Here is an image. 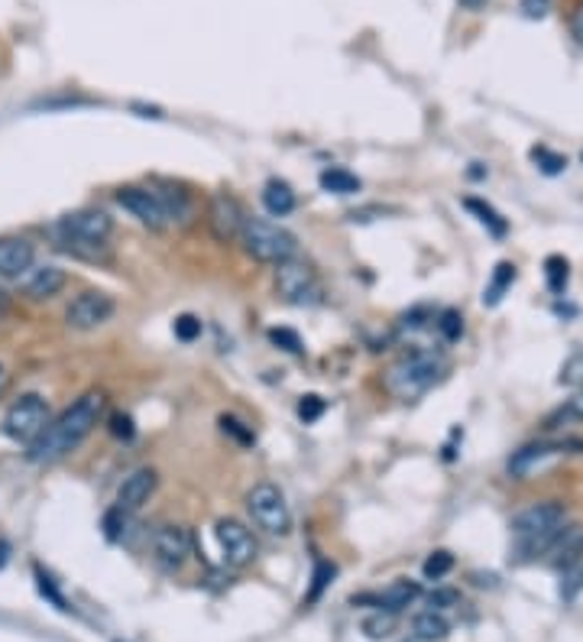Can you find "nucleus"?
Returning a JSON list of instances; mask_svg holds the SVG:
<instances>
[{
    "label": "nucleus",
    "instance_id": "1",
    "mask_svg": "<svg viewBox=\"0 0 583 642\" xmlns=\"http://www.w3.org/2000/svg\"><path fill=\"white\" fill-rule=\"evenodd\" d=\"M104 406H107V396L101 390L81 393L65 413L49 419L46 428L26 444V457L33 464H55V461L68 457L94 431V426L101 423Z\"/></svg>",
    "mask_w": 583,
    "mask_h": 642
},
{
    "label": "nucleus",
    "instance_id": "2",
    "mask_svg": "<svg viewBox=\"0 0 583 642\" xmlns=\"http://www.w3.org/2000/svg\"><path fill=\"white\" fill-rule=\"evenodd\" d=\"M565 526H568V506L558 500H545V503L522 509L512 519V539H516V552L522 555V562L542 558L555 545V539L565 532Z\"/></svg>",
    "mask_w": 583,
    "mask_h": 642
},
{
    "label": "nucleus",
    "instance_id": "3",
    "mask_svg": "<svg viewBox=\"0 0 583 642\" xmlns=\"http://www.w3.org/2000/svg\"><path fill=\"white\" fill-rule=\"evenodd\" d=\"M117 205L130 212L143 227L150 230H166L176 221H189V199L173 189H156V186H124L117 189Z\"/></svg>",
    "mask_w": 583,
    "mask_h": 642
},
{
    "label": "nucleus",
    "instance_id": "4",
    "mask_svg": "<svg viewBox=\"0 0 583 642\" xmlns=\"http://www.w3.org/2000/svg\"><path fill=\"white\" fill-rule=\"evenodd\" d=\"M55 240L62 250L85 256V260H98L107 253V240L114 234V221L98 209H81V212L62 214L52 227Z\"/></svg>",
    "mask_w": 583,
    "mask_h": 642
},
{
    "label": "nucleus",
    "instance_id": "5",
    "mask_svg": "<svg viewBox=\"0 0 583 642\" xmlns=\"http://www.w3.org/2000/svg\"><path fill=\"white\" fill-rule=\"evenodd\" d=\"M444 357L431 354V351H411L402 361H395L386 374L389 396L402 400V403H415L421 400L428 390H434L444 380Z\"/></svg>",
    "mask_w": 583,
    "mask_h": 642
},
{
    "label": "nucleus",
    "instance_id": "6",
    "mask_svg": "<svg viewBox=\"0 0 583 642\" xmlns=\"http://www.w3.org/2000/svg\"><path fill=\"white\" fill-rule=\"evenodd\" d=\"M240 243L243 250L259 260V263H286V260H295L299 256V240L292 230L266 221V217H246L243 230H240Z\"/></svg>",
    "mask_w": 583,
    "mask_h": 642
},
{
    "label": "nucleus",
    "instance_id": "7",
    "mask_svg": "<svg viewBox=\"0 0 583 642\" xmlns=\"http://www.w3.org/2000/svg\"><path fill=\"white\" fill-rule=\"evenodd\" d=\"M581 448V438H545V441H532V444H522V448L509 457L506 470H509V477H516V480H529V477L548 470L552 464H558L561 457L578 454Z\"/></svg>",
    "mask_w": 583,
    "mask_h": 642
},
{
    "label": "nucleus",
    "instance_id": "8",
    "mask_svg": "<svg viewBox=\"0 0 583 642\" xmlns=\"http://www.w3.org/2000/svg\"><path fill=\"white\" fill-rule=\"evenodd\" d=\"M246 509L259 529L269 536H289L292 532V509L286 503V493L276 483H256L246 493Z\"/></svg>",
    "mask_w": 583,
    "mask_h": 642
},
{
    "label": "nucleus",
    "instance_id": "9",
    "mask_svg": "<svg viewBox=\"0 0 583 642\" xmlns=\"http://www.w3.org/2000/svg\"><path fill=\"white\" fill-rule=\"evenodd\" d=\"M276 292L292 305H318L325 299L318 273L308 263H302L299 256L276 266Z\"/></svg>",
    "mask_w": 583,
    "mask_h": 642
},
{
    "label": "nucleus",
    "instance_id": "10",
    "mask_svg": "<svg viewBox=\"0 0 583 642\" xmlns=\"http://www.w3.org/2000/svg\"><path fill=\"white\" fill-rule=\"evenodd\" d=\"M46 423H49V403L39 393H23L3 413V435L10 441L29 444L46 428Z\"/></svg>",
    "mask_w": 583,
    "mask_h": 642
},
{
    "label": "nucleus",
    "instance_id": "11",
    "mask_svg": "<svg viewBox=\"0 0 583 642\" xmlns=\"http://www.w3.org/2000/svg\"><path fill=\"white\" fill-rule=\"evenodd\" d=\"M114 312H117V305L107 292L88 289V292L75 295L72 305L65 309V325L75 331H94V328L107 325L114 318Z\"/></svg>",
    "mask_w": 583,
    "mask_h": 642
},
{
    "label": "nucleus",
    "instance_id": "12",
    "mask_svg": "<svg viewBox=\"0 0 583 642\" xmlns=\"http://www.w3.org/2000/svg\"><path fill=\"white\" fill-rule=\"evenodd\" d=\"M214 539L220 545V555L230 568H246L256 558V539L253 532L240 523V519H217L214 526Z\"/></svg>",
    "mask_w": 583,
    "mask_h": 642
},
{
    "label": "nucleus",
    "instance_id": "13",
    "mask_svg": "<svg viewBox=\"0 0 583 642\" xmlns=\"http://www.w3.org/2000/svg\"><path fill=\"white\" fill-rule=\"evenodd\" d=\"M243 224H246V212H243V205H240L230 192L211 196V202H207V227H211V234H214L220 243L240 240Z\"/></svg>",
    "mask_w": 583,
    "mask_h": 642
},
{
    "label": "nucleus",
    "instance_id": "14",
    "mask_svg": "<svg viewBox=\"0 0 583 642\" xmlns=\"http://www.w3.org/2000/svg\"><path fill=\"white\" fill-rule=\"evenodd\" d=\"M192 555V532L186 526H160L153 532V558L166 571H179Z\"/></svg>",
    "mask_w": 583,
    "mask_h": 642
},
{
    "label": "nucleus",
    "instance_id": "15",
    "mask_svg": "<svg viewBox=\"0 0 583 642\" xmlns=\"http://www.w3.org/2000/svg\"><path fill=\"white\" fill-rule=\"evenodd\" d=\"M36 263V247L26 237H0V279H23Z\"/></svg>",
    "mask_w": 583,
    "mask_h": 642
},
{
    "label": "nucleus",
    "instance_id": "16",
    "mask_svg": "<svg viewBox=\"0 0 583 642\" xmlns=\"http://www.w3.org/2000/svg\"><path fill=\"white\" fill-rule=\"evenodd\" d=\"M156 483H160V477H156L153 467H137L130 477H124V483L117 490V506L127 509V513L143 509L150 503V496L156 493Z\"/></svg>",
    "mask_w": 583,
    "mask_h": 642
},
{
    "label": "nucleus",
    "instance_id": "17",
    "mask_svg": "<svg viewBox=\"0 0 583 642\" xmlns=\"http://www.w3.org/2000/svg\"><path fill=\"white\" fill-rule=\"evenodd\" d=\"M65 286H68L65 269H59V266H33L26 273V279H23V295L33 299V302H46V299H55Z\"/></svg>",
    "mask_w": 583,
    "mask_h": 642
},
{
    "label": "nucleus",
    "instance_id": "18",
    "mask_svg": "<svg viewBox=\"0 0 583 642\" xmlns=\"http://www.w3.org/2000/svg\"><path fill=\"white\" fill-rule=\"evenodd\" d=\"M545 558H548V565L561 568V571H568L571 565L583 562V529L581 526H565V532L555 539V545L545 552Z\"/></svg>",
    "mask_w": 583,
    "mask_h": 642
},
{
    "label": "nucleus",
    "instance_id": "19",
    "mask_svg": "<svg viewBox=\"0 0 583 642\" xmlns=\"http://www.w3.org/2000/svg\"><path fill=\"white\" fill-rule=\"evenodd\" d=\"M421 597V588L415 584V581H392L386 591L377 597V607L380 610H386V614H402L411 601H418Z\"/></svg>",
    "mask_w": 583,
    "mask_h": 642
},
{
    "label": "nucleus",
    "instance_id": "20",
    "mask_svg": "<svg viewBox=\"0 0 583 642\" xmlns=\"http://www.w3.org/2000/svg\"><path fill=\"white\" fill-rule=\"evenodd\" d=\"M295 205H299V199H295V192H292L289 182H282V179L266 182V189H263V209L273 214V217L292 214L295 212Z\"/></svg>",
    "mask_w": 583,
    "mask_h": 642
},
{
    "label": "nucleus",
    "instance_id": "21",
    "mask_svg": "<svg viewBox=\"0 0 583 642\" xmlns=\"http://www.w3.org/2000/svg\"><path fill=\"white\" fill-rule=\"evenodd\" d=\"M411 633H415V640L438 642L451 633V624H447V617L441 610H431L428 607V610H421V614L411 617Z\"/></svg>",
    "mask_w": 583,
    "mask_h": 642
},
{
    "label": "nucleus",
    "instance_id": "22",
    "mask_svg": "<svg viewBox=\"0 0 583 642\" xmlns=\"http://www.w3.org/2000/svg\"><path fill=\"white\" fill-rule=\"evenodd\" d=\"M321 189L331 192V196H357L360 192V179L351 173V169H341V166H331L318 176Z\"/></svg>",
    "mask_w": 583,
    "mask_h": 642
},
{
    "label": "nucleus",
    "instance_id": "23",
    "mask_svg": "<svg viewBox=\"0 0 583 642\" xmlns=\"http://www.w3.org/2000/svg\"><path fill=\"white\" fill-rule=\"evenodd\" d=\"M512 282H516V266L512 263H499L493 279H490V286H486V292H483V305H499Z\"/></svg>",
    "mask_w": 583,
    "mask_h": 642
},
{
    "label": "nucleus",
    "instance_id": "24",
    "mask_svg": "<svg viewBox=\"0 0 583 642\" xmlns=\"http://www.w3.org/2000/svg\"><path fill=\"white\" fill-rule=\"evenodd\" d=\"M545 279H548V289H552L555 295H565V289H568V282H571V266H568V260H565V256H548V260H545Z\"/></svg>",
    "mask_w": 583,
    "mask_h": 642
},
{
    "label": "nucleus",
    "instance_id": "25",
    "mask_svg": "<svg viewBox=\"0 0 583 642\" xmlns=\"http://www.w3.org/2000/svg\"><path fill=\"white\" fill-rule=\"evenodd\" d=\"M464 209L477 214V217H480V224H486L496 237H503V234H506V221H503V214L496 212L493 205H486V202H480V199H464Z\"/></svg>",
    "mask_w": 583,
    "mask_h": 642
},
{
    "label": "nucleus",
    "instance_id": "26",
    "mask_svg": "<svg viewBox=\"0 0 583 642\" xmlns=\"http://www.w3.org/2000/svg\"><path fill=\"white\" fill-rule=\"evenodd\" d=\"M434 328H438V335H441L444 341H457V338L464 335V318H460V312L444 309V312L434 318Z\"/></svg>",
    "mask_w": 583,
    "mask_h": 642
},
{
    "label": "nucleus",
    "instance_id": "27",
    "mask_svg": "<svg viewBox=\"0 0 583 642\" xmlns=\"http://www.w3.org/2000/svg\"><path fill=\"white\" fill-rule=\"evenodd\" d=\"M334 575H338V568H334L331 562H321V558H318V562H315V578H312L315 584H312V591H308L305 604H315V601H318V597L325 594V588H328V584L334 581Z\"/></svg>",
    "mask_w": 583,
    "mask_h": 642
},
{
    "label": "nucleus",
    "instance_id": "28",
    "mask_svg": "<svg viewBox=\"0 0 583 642\" xmlns=\"http://www.w3.org/2000/svg\"><path fill=\"white\" fill-rule=\"evenodd\" d=\"M392 630H395V614H386V610L364 620V633L370 640H386V637H392Z\"/></svg>",
    "mask_w": 583,
    "mask_h": 642
},
{
    "label": "nucleus",
    "instance_id": "29",
    "mask_svg": "<svg viewBox=\"0 0 583 642\" xmlns=\"http://www.w3.org/2000/svg\"><path fill=\"white\" fill-rule=\"evenodd\" d=\"M451 568H454V555L451 552H431L421 571H424L428 581H441L444 575H451Z\"/></svg>",
    "mask_w": 583,
    "mask_h": 642
},
{
    "label": "nucleus",
    "instance_id": "30",
    "mask_svg": "<svg viewBox=\"0 0 583 642\" xmlns=\"http://www.w3.org/2000/svg\"><path fill=\"white\" fill-rule=\"evenodd\" d=\"M325 413H328V403H325L318 393H308V396L299 400V419H302V423H318Z\"/></svg>",
    "mask_w": 583,
    "mask_h": 642
},
{
    "label": "nucleus",
    "instance_id": "31",
    "mask_svg": "<svg viewBox=\"0 0 583 642\" xmlns=\"http://www.w3.org/2000/svg\"><path fill=\"white\" fill-rule=\"evenodd\" d=\"M532 160L542 166V173H548V176H558L565 166H568V160L565 156H558V153H552V150H545V147H535L532 150Z\"/></svg>",
    "mask_w": 583,
    "mask_h": 642
},
{
    "label": "nucleus",
    "instance_id": "32",
    "mask_svg": "<svg viewBox=\"0 0 583 642\" xmlns=\"http://www.w3.org/2000/svg\"><path fill=\"white\" fill-rule=\"evenodd\" d=\"M269 341H273V344H279V348H282V351H289V354H302V351H305V344H302L299 331H292V328H273V331H269Z\"/></svg>",
    "mask_w": 583,
    "mask_h": 642
},
{
    "label": "nucleus",
    "instance_id": "33",
    "mask_svg": "<svg viewBox=\"0 0 583 642\" xmlns=\"http://www.w3.org/2000/svg\"><path fill=\"white\" fill-rule=\"evenodd\" d=\"M581 591H583V562H578V565H571V568L565 571L561 597H565V601H574V597H578Z\"/></svg>",
    "mask_w": 583,
    "mask_h": 642
},
{
    "label": "nucleus",
    "instance_id": "34",
    "mask_svg": "<svg viewBox=\"0 0 583 642\" xmlns=\"http://www.w3.org/2000/svg\"><path fill=\"white\" fill-rule=\"evenodd\" d=\"M173 331H176V338H179L182 344H192L194 338L201 335V318H194V315H179L176 325H173Z\"/></svg>",
    "mask_w": 583,
    "mask_h": 642
},
{
    "label": "nucleus",
    "instance_id": "35",
    "mask_svg": "<svg viewBox=\"0 0 583 642\" xmlns=\"http://www.w3.org/2000/svg\"><path fill=\"white\" fill-rule=\"evenodd\" d=\"M124 526H127V509L114 506V509H107V513H104V536H107L111 542H117V539H121Z\"/></svg>",
    "mask_w": 583,
    "mask_h": 642
},
{
    "label": "nucleus",
    "instance_id": "36",
    "mask_svg": "<svg viewBox=\"0 0 583 642\" xmlns=\"http://www.w3.org/2000/svg\"><path fill=\"white\" fill-rule=\"evenodd\" d=\"M561 383H565V387H581L583 383V354H574V357L565 364V370H561Z\"/></svg>",
    "mask_w": 583,
    "mask_h": 642
},
{
    "label": "nucleus",
    "instance_id": "37",
    "mask_svg": "<svg viewBox=\"0 0 583 642\" xmlns=\"http://www.w3.org/2000/svg\"><path fill=\"white\" fill-rule=\"evenodd\" d=\"M220 428H224V431H230L240 444H253V431H250V428H243V423H237L233 416H220Z\"/></svg>",
    "mask_w": 583,
    "mask_h": 642
},
{
    "label": "nucleus",
    "instance_id": "38",
    "mask_svg": "<svg viewBox=\"0 0 583 642\" xmlns=\"http://www.w3.org/2000/svg\"><path fill=\"white\" fill-rule=\"evenodd\" d=\"M460 597H457V591H434L431 597H428V607L431 610H447V607H454Z\"/></svg>",
    "mask_w": 583,
    "mask_h": 642
},
{
    "label": "nucleus",
    "instance_id": "39",
    "mask_svg": "<svg viewBox=\"0 0 583 642\" xmlns=\"http://www.w3.org/2000/svg\"><path fill=\"white\" fill-rule=\"evenodd\" d=\"M548 10H552V0H522V13L529 20H542L548 16Z\"/></svg>",
    "mask_w": 583,
    "mask_h": 642
},
{
    "label": "nucleus",
    "instance_id": "40",
    "mask_svg": "<svg viewBox=\"0 0 583 642\" xmlns=\"http://www.w3.org/2000/svg\"><path fill=\"white\" fill-rule=\"evenodd\" d=\"M111 431H114L117 438H127V441H130L137 428H134V419H130V416H124V413H117V416L111 419Z\"/></svg>",
    "mask_w": 583,
    "mask_h": 642
},
{
    "label": "nucleus",
    "instance_id": "41",
    "mask_svg": "<svg viewBox=\"0 0 583 642\" xmlns=\"http://www.w3.org/2000/svg\"><path fill=\"white\" fill-rule=\"evenodd\" d=\"M36 578H39V591H42V594H46V597H49V601H52V604H55L59 610H65V601H62V594H59V591L52 588V581H49V578H46L42 571H36Z\"/></svg>",
    "mask_w": 583,
    "mask_h": 642
},
{
    "label": "nucleus",
    "instance_id": "42",
    "mask_svg": "<svg viewBox=\"0 0 583 642\" xmlns=\"http://www.w3.org/2000/svg\"><path fill=\"white\" fill-rule=\"evenodd\" d=\"M561 416H565V419H583V390L574 400H568V406L561 410Z\"/></svg>",
    "mask_w": 583,
    "mask_h": 642
},
{
    "label": "nucleus",
    "instance_id": "43",
    "mask_svg": "<svg viewBox=\"0 0 583 642\" xmlns=\"http://www.w3.org/2000/svg\"><path fill=\"white\" fill-rule=\"evenodd\" d=\"M571 29H574V36H578V42L583 46V0L578 3V10H574V20H571Z\"/></svg>",
    "mask_w": 583,
    "mask_h": 642
},
{
    "label": "nucleus",
    "instance_id": "44",
    "mask_svg": "<svg viewBox=\"0 0 583 642\" xmlns=\"http://www.w3.org/2000/svg\"><path fill=\"white\" fill-rule=\"evenodd\" d=\"M490 0H460V7H467V10H483Z\"/></svg>",
    "mask_w": 583,
    "mask_h": 642
},
{
    "label": "nucleus",
    "instance_id": "45",
    "mask_svg": "<svg viewBox=\"0 0 583 642\" xmlns=\"http://www.w3.org/2000/svg\"><path fill=\"white\" fill-rule=\"evenodd\" d=\"M7 555H10V545H7V542L0 539V568L7 565Z\"/></svg>",
    "mask_w": 583,
    "mask_h": 642
},
{
    "label": "nucleus",
    "instance_id": "46",
    "mask_svg": "<svg viewBox=\"0 0 583 642\" xmlns=\"http://www.w3.org/2000/svg\"><path fill=\"white\" fill-rule=\"evenodd\" d=\"M7 315V295H3V289H0V318Z\"/></svg>",
    "mask_w": 583,
    "mask_h": 642
}]
</instances>
